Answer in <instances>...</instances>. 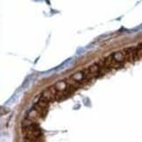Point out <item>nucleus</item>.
<instances>
[{
    "mask_svg": "<svg viewBox=\"0 0 142 142\" xmlns=\"http://www.w3.org/2000/svg\"><path fill=\"white\" fill-rule=\"evenodd\" d=\"M71 62H72V60H71V59H70V60H68V61H67V62H65L63 64H62V66L59 67V68H58L57 69H58V70H59V69L62 70V69H64V68H68V66H66V65H70Z\"/></svg>",
    "mask_w": 142,
    "mask_h": 142,
    "instance_id": "obj_2",
    "label": "nucleus"
},
{
    "mask_svg": "<svg viewBox=\"0 0 142 142\" xmlns=\"http://www.w3.org/2000/svg\"><path fill=\"white\" fill-rule=\"evenodd\" d=\"M111 56L113 58V60L115 61L117 63L120 64V65H121L122 62H124V61L126 59L124 52H115L113 54H111Z\"/></svg>",
    "mask_w": 142,
    "mask_h": 142,
    "instance_id": "obj_1",
    "label": "nucleus"
}]
</instances>
